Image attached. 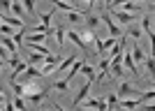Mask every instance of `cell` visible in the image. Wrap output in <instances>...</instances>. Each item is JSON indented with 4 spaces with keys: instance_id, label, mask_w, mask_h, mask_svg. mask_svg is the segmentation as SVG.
<instances>
[{
    "instance_id": "cell-1",
    "label": "cell",
    "mask_w": 155,
    "mask_h": 111,
    "mask_svg": "<svg viewBox=\"0 0 155 111\" xmlns=\"http://www.w3.org/2000/svg\"><path fill=\"white\" fill-rule=\"evenodd\" d=\"M100 21L109 28V35H111V37H120V35H123V28L118 26L114 19H109V14H107V16H100Z\"/></svg>"
},
{
    "instance_id": "cell-2",
    "label": "cell",
    "mask_w": 155,
    "mask_h": 111,
    "mask_svg": "<svg viewBox=\"0 0 155 111\" xmlns=\"http://www.w3.org/2000/svg\"><path fill=\"white\" fill-rule=\"evenodd\" d=\"M116 95H118V97H123V100H125V97H141V90H137V88H132L127 81H123Z\"/></svg>"
},
{
    "instance_id": "cell-3",
    "label": "cell",
    "mask_w": 155,
    "mask_h": 111,
    "mask_svg": "<svg viewBox=\"0 0 155 111\" xmlns=\"http://www.w3.org/2000/svg\"><path fill=\"white\" fill-rule=\"evenodd\" d=\"M111 12H114V16L118 19L120 26H130V23L134 21V14L132 12H123V9H111Z\"/></svg>"
},
{
    "instance_id": "cell-4",
    "label": "cell",
    "mask_w": 155,
    "mask_h": 111,
    "mask_svg": "<svg viewBox=\"0 0 155 111\" xmlns=\"http://www.w3.org/2000/svg\"><path fill=\"white\" fill-rule=\"evenodd\" d=\"M81 104L88 106V109H100V111H107V100H81Z\"/></svg>"
},
{
    "instance_id": "cell-5",
    "label": "cell",
    "mask_w": 155,
    "mask_h": 111,
    "mask_svg": "<svg viewBox=\"0 0 155 111\" xmlns=\"http://www.w3.org/2000/svg\"><path fill=\"white\" fill-rule=\"evenodd\" d=\"M0 44H2L7 51H9V56H16V46H19V44H16V42H14L9 35H2V37H0Z\"/></svg>"
},
{
    "instance_id": "cell-6",
    "label": "cell",
    "mask_w": 155,
    "mask_h": 111,
    "mask_svg": "<svg viewBox=\"0 0 155 111\" xmlns=\"http://www.w3.org/2000/svg\"><path fill=\"white\" fill-rule=\"evenodd\" d=\"M123 63H125V67L130 70V74H139V70H137V63L132 60V53L125 51V49H123Z\"/></svg>"
},
{
    "instance_id": "cell-7",
    "label": "cell",
    "mask_w": 155,
    "mask_h": 111,
    "mask_svg": "<svg viewBox=\"0 0 155 111\" xmlns=\"http://www.w3.org/2000/svg\"><path fill=\"white\" fill-rule=\"evenodd\" d=\"M91 83H93V81H91V79H88V81H86V83L81 86V90L77 93V97H74V102H72V104H74V106H79V104H81V100H84L86 95H88V90H91Z\"/></svg>"
},
{
    "instance_id": "cell-8",
    "label": "cell",
    "mask_w": 155,
    "mask_h": 111,
    "mask_svg": "<svg viewBox=\"0 0 155 111\" xmlns=\"http://www.w3.org/2000/svg\"><path fill=\"white\" fill-rule=\"evenodd\" d=\"M74 60H77V58H74V56H70V58L60 60L58 65H56V70H53V72H56V77H58V74H63L65 70H70V67H72V63H74Z\"/></svg>"
},
{
    "instance_id": "cell-9",
    "label": "cell",
    "mask_w": 155,
    "mask_h": 111,
    "mask_svg": "<svg viewBox=\"0 0 155 111\" xmlns=\"http://www.w3.org/2000/svg\"><path fill=\"white\" fill-rule=\"evenodd\" d=\"M65 37H70L72 42H74V44H77L79 49H81V51H86V42H84V37H81V35H79V33H74V30H70V33L65 35Z\"/></svg>"
},
{
    "instance_id": "cell-10",
    "label": "cell",
    "mask_w": 155,
    "mask_h": 111,
    "mask_svg": "<svg viewBox=\"0 0 155 111\" xmlns=\"http://www.w3.org/2000/svg\"><path fill=\"white\" fill-rule=\"evenodd\" d=\"M141 28L146 30V37H153V16H143L141 19Z\"/></svg>"
},
{
    "instance_id": "cell-11",
    "label": "cell",
    "mask_w": 155,
    "mask_h": 111,
    "mask_svg": "<svg viewBox=\"0 0 155 111\" xmlns=\"http://www.w3.org/2000/svg\"><path fill=\"white\" fill-rule=\"evenodd\" d=\"M46 33H32L30 37H26V44H44Z\"/></svg>"
},
{
    "instance_id": "cell-12",
    "label": "cell",
    "mask_w": 155,
    "mask_h": 111,
    "mask_svg": "<svg viewBox=\"0 0 155 111\" xmlns=\"http://www.w3.org/2000/svg\"><path fill=\"white\" fill-rule=\"evenodd\" d=\"M26 97H28V102H30V104H39V102L46 97V93H44V90H37V93H32V95H26Z\"/></svg>"
},
{
    "instance_id": "cell-13",
    "label": "cell",
    "mask_w": 155,
    "mask_h": 111,
    "mask_svg": "<svg viewBox=\"0 0 155 111\" xmlns=\"http://www.w3.org/2000/svg\"><path fill=\"white\" fill-rule=\"evenodd\" d=\"M26 67H28V63H26V60H19V63H16V65L12 67V70H14V72H12V81H14V79H16V74L26 72Z\"/></svg>"
},
{
    "instance_id": "cell-14",
    "label": "cell",
    "mask_w": 155,
    "mask_h": 111,
    "mask_svg": "<svg viewBox=\"0 0 155 111\" xmlns=\"http://www.w3.org/2000/svg\"><path fill=\"white\" fill-rule=\"evenodd\" d=\"M42 60H44V56L35 51V53H30V56L26 58V63H28V65H37V63H42Z\"/></svg>"
},
{
    "instance_id": "cell-15",
    "label": "cell",
    "mask_w": 155,
    "mask_h": 111,
    "mask_svg": "<svg viewBox=\"0 0 155 111\" xmlns=\"http://www.w3.org/2000/svg\"><path fill=\"white\" fill-rule=\"evenodd\" d=\"M53 7H58V9H63V12L74 9V7H72V2H67V0H53Z\"/></svg>"
},
{
    "instance_id": "cell-16",
    "label": "cell",
    "mask_w": 155,
    "mask_h": 111,
    "mask_svg": "<svg viewBox=\"0 0 155 111\" xmlns=\"http://www.w3.org/2000/svg\"><path fill=\"white\" fill-rule=\"evenodd\" d=\"M67 19H70L72 23H79V21H84V14L77 12V9H70V12H67Z\"/></svg>"
},
{
    "instance_id": "cell-17",
    "label": "cell",
    "mask_w": 155,
    "mask_h": 111,
    "mask_svg": "<svg viewBox=\"0 0 155 111\" xmlns=\"http://www.w3.org/2000/svg\"><path fill=\"white\" fill-rule=\"evenodd\" d=\"M130 53H132V60H134V63H141V60L146 58V53H143L141 49H139V46H134V49H132Z\"/></svg>"
},
{
    "instance_id": "cell-18",
    "label": "cell",
    "mask_w": 155,
    "mask_h": 111,
    "mask_svg": "<svg viewBox=\"0 0 155 111\" xmlns=\"http://www.w3.org/2000/svg\"><path fill=\"white\" fill-rule=\"evenodd\" d=\"M9 9H12L14 14H16V16H23V5H21V0H12V7H9Z\"/></svg>"
},
{
    "instance_id": "cell-19",
    "label": "cell",
    "mask_w": 155,
    "mask_h": 111,
    "mask_svg": "<svg viewBox=\"0 0 155 111\" xmlns=\"http://www.w3.org/2000/svg\"><path fill=\"white\" fill-rule=\"evenodd\" d=\"M81 72L86 74V79H91V81H95V70H93V65H81Z\"/></svg>"
},
{
    "instance_id": "cell-20",
    "label": "cell",
    "mask_w": 155,
    "mask_h": 111,
    "mask_svg": "<svg viewBox=\"0 0 155 111\" xmlns=\"http://www.w3.org/2000/svg\"><path fill=\"white\" fill-rule=\"evenodd\" d=\"M21 5H23V12L35 16V0H21Z\"/></svg>"
},
{
    "instance_id": "cell-21",
    "label": "cell",
    "mask_w": 155,
    "mask_h": 111,
    "mask_svg": "<svg viewBox=\"0 0 155 111\" xmlns=\"http://www.w3.org/2000/svg\"><path fill=\"white\" fill-rule=\"evenodd\" d=\"M86 26H88V30H95V28L100 26V16H88V19H86Z\"/></svg>"
},
{
    "instance_id": "cell-22",
    "label": "cell",
    "mask_w": 155,
    "mask_h": 111,
    "mask_svg": "<svg viewBox=\"0 0 155 111\" xmlns=\"http://www.w3.org/2000/svg\"><path fill=\"white\" fill-rule=\"evenodd\" d=\"M53 33H56V42H58V46L65 44V30L63 28H53Z\"/></svg>"
},
{
    "instance_id": "cell-23",
    "label": "cell",
    "mask_w": 155,
    "mask_h": 111,
    "mask_svg": "<svg viewBox=\"0 0 155 111\" xmlns=\"http://www.w3.org/2000/svg\"><path fill=\"white\" fill-rule=\"evenodd\" d=\"M14 30H19V28H12V26H7V23H0V35H9V37H12Z\"/></svg>"
},
{
    "instance_id": "cell-24",
    "label": "cell",
    "mask_w": 155,
    "mask_h": 111,
    "mask_svg": "<svg viewBox=\"0 0 155 111\" xmlns=\"http://www.w3.org/2000/svg\"><path fill=\"white\" fill-rule=\"evenodd\" d=\"M23 74H26L28 79H35V77H39V72L35 70V65H28V67H26V72H23Z\"/></svg>"
},
{
    "instance_id": "cell-25",
    "label": "cell",
    "mask_w": 155,
    "mask_h": 111,
    "mask_svg": "<svg viewBox=\"0 0 155 111\" xmlns=\"http://www.w3.org/2000/svg\"><path fill=\"white\" fill-rule=\"evenodd\" d=\"M139 100H141V104H150V102H153V100H155V93L150 90V93H146V95H141V97H139Z\"/></svg>"
},
{
    "instance_id": "cell-26",
    "label": "cell",
    "mask_w": 155,
    "mask_h": 111,
    "mask_svg": "<svg viewBox=\"0 0 155 111\" xmlns=\"http://www.w3.org/2000/svg\"><path fill=\"white\" fill-rule=\"evenodd\" d=\"M12 90H14V95H23V83H16V79L12 81Z\"/></svg>"
},
{
    "instance_id": "cell-27",
    "label": "cell",
    "mask_w": 155,
    "mask_h": 111,
    "mask_svg": "<svg viewBox=\"0 0 155 111\" xmlns=\"http://www.w3.org/2000/svg\"><path fill=\"white\" fill-rule=\"evenodd\" d=\"M116 39H118V37H107V39H102V46H104V51H107V49H111V46L116 44Z\"/></svg>"
},
{
    "instance_id": "cell-28",
    "label": "cell",
    "mask_w": 155,
    "mask_h": 111,
    "mask_svg": "<svg viewBox=\"0 0 155 111\" xmlns=\"http://www.w3.org/2000/svg\"><path fill=\"white\" fill-rule=\"evenodd\" d=\"M51 16H53V12H46V14H42V16H39V21H42L44 26H51Z\"/></svg>"
},
{
    "instance_id": "cell-29",
    "label": "cell",
    "mask_w": 155,
    "mask_h": 111,
    "mask_svg": "<svg viewBox=\"0 0 155 111\" xmlns=\"http://www.w3.org/2000/svg\"><path fill=\"white\" fill-rule=\"evenodd\" d=\"M107 106H118V95H109L107 97Z\"/></svg>"
},
{
    "instance_id": "cell-30",
    "label": "cell",
    "mask_w": 155,
    "mask_h": 111,
    "mask_svg": "<svg viewBox=\"0 0 155 111\" xmlns=\"http://www.w3.org/2000/svg\"><path fill=\"white\" fill-rule=\"evenodd\" d=\"M146 70H148V74H153V56H146Z\"/></svg>"
},
{
    "instance_id": "cell-31",
    "label": "cell",
    "mask_w": 155,
    "mask_h": 111,
    "mask_svg": "<svg viewBox=\"0 0 155 111\" xmlns=\"http://www.w3.org/2000/svg\"><path fill=\"white\" fill-rule=\"evenodd\" d=\"M127 33H130V37H134V39L141 37V30H137V28H127Z\"/></svg>"
},
{
    "instance_id": "cell-32",
    "label": "cell",
    "mask_w": 155,
    "mask_h": 111,
    "mask_svg": "<svg viewBox=\"0 0 155 111\" xmlns=\"http://www.w3.org/2000/svg\"><path fill=\"white\" fill-rule=\"evenodd\" d=\"M14 104L19 106V109H21V111L26 109V102H23V100H21V95H16V100H14Z\"/></svg>"
},
{
    "instance_id": "cell-33",
    "label": "cell",
    "mask_w": 155,
    "mask_h": 111,
    "mask_svg": "<svg viewBox=\"0 0 155 111\" xmlns=\"http://www.w3.org/2000/svg\"><path fill=\"white\" fill-rule=\"evenodd\" d=\"M12 7V0H0V9H9Z\"/></svg>"
},
{
    "instance_id": "cell-34",
    "label": "cell",
    "mask_w": 155,
    "mask_h": 111,
    "mask_svg": "<svg viewBox=\"0 0 155 111\" xmlns=\"http://www.w3.org/2000/svg\"><path fill=\"white\" fill-rule=\"evenodd\" d=\"M84 2H86L88 7H93V5H95V0H84Z\"/></svg>"
},
{
    "instance_id": "cell-35",
    "label": "cell",
    "mask_w": 155,
    "mask_h": 111,
    "mask_svg": "<svg viewBox=\"0 0 155 111\" xmlns=\"http://www.w3.org/2000/svg\"><path fill=\"white\" fill-rule=\"evenodd\" d=\"M5 104V95H2V93H0V106Z\"/></svg>"
},
{
    "instance_id": "cell-36",
    "label": "cell",
    "mask_w": 155,
    "mask_h": 111,
    "mask_svg": "<svg viewBox=\"0 0 155 111\" xmlns=\"http://www.w3.org/2000/svg\"><path fill=\"white\" fill-rule=\"evenodd\" d=\"M104 5H107V9H109V5H111V0H104Z\"/></svg>"
},
{
    "instance_id": "cell-37",
    "label": "cell",
    "mask_w": 155,
    "mask_h": 111,
    "mask_svg": "<svg viewBox=\"0 0 155 111\" xmlns=\"http://www.w3.org/2000/svg\"><path fill=\"white\" fill-rule=\"evenodd\" d=\"M2 63H5V60H2V58H0V70H2Z\"/></svg>"
},
{
    "instance_id": "cell-38",
    "label": "cell",
    "mask_w": 155,
    "mask_h": 111,
    "mask_svg": "<svg viewBox=\"0 0 155 111\" xmlns=\"http://www.w3.org/2000/svg\"><path fill=\"white\" fill-rule=\"evenodd\" d=\"M0 23H2V14H0Z\"/></svg>"
},
{
    "instance_id": "cell-39",
    "label": "cell",
    "mask_w": 155,
    "mask_h": 111,
    "mask_svg": "<svg viewBox=\"0 0 155 111\" xmlns=\"http://www.w3.org/2000/svg\"><path fill=\"white\" fill-rule=\"evenodd\" d=\"M0 93H2V83H0Z\"/></svg>"
}]
</instances>
